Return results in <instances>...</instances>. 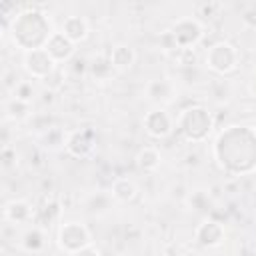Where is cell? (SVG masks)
I'll return each mask as SVG.
<instances>
[{
  "label": "cell",
  "mask_w": 256,
  "mask_h": 256,
  "mask_svg": "<svg viewBox=\"0 0 256 256\" xmlns=\"http://www.w3.org/2000/svg\"><path fill=\"white\" fill-rule=\"evenodd\" d=\"M216 8H220V4H202L200 6V10H204L206 16H212V10H216Z\"/></svg>",
  "instance_id": "obj_30"
},
{
  "label": "cell",
  "mask_w": 256,
  "mask_h": 256,
  "mask_svg": "<svg viewBox=\"0 0 256 256\" xmlns=\"http://www.w3.org/2000/svg\"><path fill=\"white\" fill-rule=\"evenodd\" d=\"M110 196L116 200V202H122V204H128L132 202L136 196H138V186L134 184V180L130 178H116L110 186Z\"/></svg>",
  "instance_id": "obj_16"
},
{
  "label": "cell",
  "mask_w": 256,
  "mask_h": 256,
  "mask_svg": "<svg viewBox=\"0 0 256 256\" xmlns=\"http://www.w3.org/2000/svg\"><path fill=\"white\" fill-rule=\"evenodd\" d=\"M158 44H160V50H164V52H168V54H176V52L180 50L170 30H164V32L158 36Z\"/></svg>",
  "instance_id": "obj_23"
},
{
  "label": "cell",
  "mask_w": 256,
  "mask_h": 256,
  "mask_svg": "<svg viewBox=\"0 0 256 256\" xmlns=\"http://www.w3.org/2000/svg\"><path fill=\"white\" fill-rule=\"evenodd\" d=\"M240 20H242V24H244L246 28L256 30V4H248V6L242 10Z\"/></svg>",
  "instance_id": "obj_26"
},
{
  "label": "cell",
  "mask_w": 256,
  "mask_h": 256,
  "mask_svg": "<svg viewBox=\"0 0 256 256\" xmlns=\"http://www.w3.org/2000/svg\"><path fill=\"white\" fill-rule=\"evenodd\" d=\"M178 44V48H194L204 38V26L194 16H182L168 28Z\"/></svg>",
  "instance_id": "obj_6"
},
{
  "label": "cell",
  "mask_w": 256,
  "mask_h": 256,
  "mask_svg": "<svg viewBox=\"0 0 256 256\" xmlns=\"http://www.w3.org/2000/svg\"><path fill=\"white\" fill-rule=\"evenodd\" d=\"M66 134L62 128L58 126H50L48 130L40 132V144L46 148V150H60L66 146Z\"/></svg>",
  "instance_id": "obj_20"
},
{
  "label": "cell",
  "mask_w": 256,
  "mask_h": 256,
  "mask_svg": "<svg viewBox=\"0 0 256 256\" xmlns=\"http://www.w3.org/2000/svg\"><path fill=\"white\" fill-rule=\"evenodd\" d=\"M56 244L62 252L72 254V252H78V250H84V248L92 246V236H90V230L82 222L66 220L58 226Z\"/></svg>",
  "instance_id": "obj_5"
},
{
  "label": "cell",
  "mask_w": 256,
  "mask_h": 256,
  "mask_svg": "<svg viewBox=\"0 0 256 256\" xmlns=\"http://www.w3.org/2000/svg\"><path fill=\"white\" fill-rule=\"evenodd\" d=\"M238 60H240V54H238V48L232 44V42H226V40H218L214 42L208 52H206V66L214 72V74H220V76H226L230 72H234L238 68Z\"/></svg>",
  "instance_id": "obj_4"
},
{
  "label": "cell",
  "mask_w": 256,
  "mask_h": 256,
  "mask_svg": "<svg viewBox=\"0 0 256 256\" xmlns=\"http://www.w3.org/2000/svg\"><path fill=\"white\" fill-rule=\"evenodd\" d=\"M34 208L30 202L22 200V198H14L10 202L4 204V220L12 222V224H26L34 220Z\"/></svg>",
  "instance_id": "obj_13"
},
{
  "label": "cell",
  "mask_w": 256,
  "mask_h": 256,
  "mask_svg": "<svg viewBox=\"0 0 256 256\" xmlns=\"http://www.w3.org/2000/svg\"><path fill=\"white\" fill-rule=\"evenodd\" d=\"M224 236H226V230L222 222L212 218L202 220L194 230V242L202 248H218L224 242Z\"/></svg>",
  "instance_id": "obj_10"
},
{
  "label": "cell",
  "mask_w": 256,
  "mask_h": 256,
  "mask_svg": "<svg viewBox=\"0 0 256 256\" xmlns=\"http://www.w3.org/2000/svg\"><path fill=\"white\" fill-rule=\"evenodd\" d=\"M18 162V152L16 148H12L10 144H4L2 146V164L4 166H14Z\"/></svg>",
  "instance_id": "obj_27"
},
{
  "label": "cell",
  "mask_w": 256,
  "mask_h": 256,
  "mask_svg": "<svg viewBox=\"0 0 256 256\" xmlns=\"http://www.w3.org/2000/svg\"><path fill=\"white\" fill-rule=\"evenodd\" d=\"M4 114L8 120H14V122H22L26 120L30 114H32V102H24L20 98H8L6 104H4Z\"/></svg>",
  "instance_id": "obj_19"
},
{
  "label": "cell",
  "mask_w": 256,
  "mask_h": 256,
  "mask_svg": "<svg viewBox=\"0 0 256 256\" xmlns=\"http://www.w3.org/2000/svg\"><path fill=\"white\" fill-rule=\"evenodd\" d=\"M60 32L70 40V42H74V44H80V42H84L86 38H88V34H90V26H88V22H86V18L84 16H66L64 18V22H62V26H60Z\"/></svg>",
  "instance_id": "obj_14"
},
{
  "label": "cell",
  "mask_w": 256,
  "mask_h": 256,
  "mask_svg": "<svg viewBox=\"0 0 256 256\" xmlns=\"http://www.w3.org/2000/svg\"><path fill=\"white\" fill-rule=\"evenodd\" d=\"M22 248L30 254H38L46 248V230L38 228V226H32L28 228L24 234H22V240H20Z\"/></svg>",
  "instance_id": "obj_18"
},
{
  "label": "cell",
  "mask_w": 256,
  "mask_h": 256,
  "mask_svg": "<svg viewBox=\"0 0 256 256\" xmlns=\"http://www.w3.org/2000/svg\"><path fill=\"white\" fill-rule=\"evenodd\" d=\"M174 58H176V62L180 66H194L196 64V52H194V48H180L174 54Z\"/></svg>",
  "instance_id": "obj_25"
},
{
  "label": "cell",
  "mask_w": 256,
  "mask_h": 256,
  "mask_svg": "<svg viewBox=\"0 0 256 256\" xmlns=\"http://www.w3.org/2000/svg\"><path fill=\"white\" fill-rule=\"evenodd\" d=\"M68 256H100V250L94 248V246H88V248L78 250V252H72V254H68Z\"/></svg>",
  "instance_id": "obj_28"
},
{
  "label": "cell",
  "mask_w": 256,
  "mask_h": 256,
  "mask_svg": "<svg viewBox=\"0 0 256 256\" xmlns=\"http://www.w3.org/2000/svg\"><path fill=\"white\" fill-rule=\"evenodd\" d=\"M144 94H146V98H148L150 102H154L156 106H162V108H164L166 104H170V102L174 100V96H176V86H174V82L168 80V78H154V80H150V82L146 84Z\"/></svg>",
  "instance_id": "obj_11"
},
{
  "label": "cell",
  "mask_w": 256,
  "mask_h": 256,
  "mask_svg": "<svg viewBox=\"0 0 256 256\" xmlns=\"http://www.w3.org/2000/svg\"><path fill=\"white\" fill-rule=\"evenodd\" d=\"M162 256H186L182 250H178V248H174V246H168V248H164V252H162Z\"/></svg>",
  "instance_id": "obj_29"
},
{
  "label": "cell",
  "mask_w": 256,
  "mask_h": 256,
  "mask_svg": "<svg viewBox=\"0 0 256 256\" xmlns=\"http://www.w3.org/2000/svg\"><path fill=\"white\" fill-rule=\"evenodd\" d=\"M58 212H60V210H58V204H56V202L44 204L42 208H36L32 224L38 226V228H42V230H46V228H50V224L58 218Z\"/></svg>",
  "instance_id": "obj_22"
},
{
  "label": "cell",
  "mask_w": 256,
  "mask_h": 256,
  "mask_svg": "<svg viewBox=\"0 0 256 256\" xmlns=\"http://www.w3.org/2000/svg\"><path fill=\"white\" fill-rule=\"evenodd\" d=\"M136 166L144 172H156L162 164V156H160V150L154 148V146H144L136 152Z\"/></svg>",
  "instance_id": "obj_17"
},
{
  "label": "cell",
  "mask_w": 256,
  "mask_h": 256,
  "mask_svg": "<svg viewBox=\"0 0 256 256\" xmlns=\"http://www.w3.org/2000/svg\"><path fill=\"white\" fill-rule=\"evenodd\" d=\"M22 66L26 70L28 76H32L34 80H46L56 72V62L52 60V56L46 52V48H38V50H30L24 52L22 56Z\"/></svg>",
  "instance_id": "obj_8"
},
{
  "label": "cell",
  "mask_w": 256,
  "mask_h": 256,
  "mask_svg": "<svg viewBox=\"0 0 256 256\" xmlns=\"http://www.w3.org/2000/svg\"><path fill=\"white\" fill-rule=\"evenodd\" d=\"M96 142H98V136H96V130L86 126V128H76V130H70L66 134V152L78 160H84V158H90L96 150Z\"/></svg>",
  "instance_id": "obj_7"
},
{
  "label": "cell",
  "mask_w": 256,
  "mask_h": 256,
  "mask_svg": "<svg viewBox=\"0 0 256 256\" xmlns=\"http://www.w3.org/2000/svg\"><path fill=\"white\" fill-rule=\"evenodd\" d=\"M176 130L182 134L188 142H204L214 130V116L212 112L202 104H192L184 110H180L176 118Z\"/></svg>",
  "instance_id": "obj_3"
},
{
  "label": "cell",
  "mask_w": 256,
  "mask_h": 256,
  "mask_svg": "<svg viewBox=\"0 0 256 256\" xmlns=\"http://www.w3.org/2000/svg\"><path fill=\"white\" fill-rule=\"evenodd\" d=\"M142 126H144V132L150 138L162 140V138H168L172 134V130L176 128V122H174V118L162 106H154L152 110H148L144 114Z\"/></svg>",
  "instance_id": "obj_9"
},
{
  "label": "cell",
  "mask_w": 256,
  "mask_h": 256,
  "mask_svg": "<svg viewBox=\"0 0 256 256\" xmlns=\"http://www.w3.org/2000/svg\"><path fill=\"white\" fill-rule=\"evenodd\" d=\"M212 158L230 176L252 174L256 170V128L248 124L222 128L212 142Z\"/></svg>",
  "instance_id": "obj_1"
},
{
  "label": "cell",
  "mask_w": 256,
  "mask_h": 256,
  "mask_svg": "<svg viewBox=\"0 0 256 256\" xmlns=\"http://www.w3.org/2000/svg\"><path fill=\"white\" fill-rule=\"evenodd\" d=\"M12 96L14 98H20L24 102H32V98H34V86L30 82H18L14 86V90H12Z\"/></svg>",
  "instance_id": "obj_24"
},
{
  "label": "cell",
  "mask_w": 256,
  "mask_h": 256,
  "mask_svg": "<svg viewBox=\"0 0 256 256\" xmlns=\"http://www.w3.org/2000/svg\"><path fill=\"white\" fill-rule=\"evenodd\" d=\"M108 58H110L114 70L124 72V70H128V68L134 66V62H136V50L132 46H128V44H116V46L110 48Z\"/></svg>",
  "instance_id": "obj_15"
},
{
  "label": "cell",
  "mask_w": 256,
  "mask_h": 256,
  "mask_svg": "<svg viewBox=\"0 0 256 256\" xmlns=\"http://www.w3.org/2000/svg\"><path fill=\"white\" fill-rule=\"evenodd\" d=\"M248 92H250V96H252V98H256V72H254L252 80L248 82Z\"/></svg>",
  "instance_id": "obj_31"
},
{
  "label": "cell",
  "mask_w": 256,
  "mask_h": 256,
  "mask_svg": "<svg viewBox=\"0 0 256 256\" xmlns=\"http://www.w3.org/2000/svg\"><path fill=\"white\" fill-rule=\"evenodd\" d=\"M44 48H46V52L52 56V60H54L56 64L68 62V60L76 54V44L70 42L60 30H56V32L50 36V40H48V44H46Z\"/></svg>",
  "instance_id": "obj_12"
},
{
  "label": "cell",
  "mask_w": 256,
  "mask_h": 256,
  "mask_svg": "<svg viewBox=\"0 0 256 256\" xmlns=\"http://www.w3.org/2000/svg\"><path fill=\"white\" fill-rule=\"evenodd\" d=\"M88 70H90L92 78H96V80H108L112 76V72H114V66H112L108 54H98L88 64Z\"/></svg>",
  "instance_id": "obj_21"
},
{
  "label": "cell",
  "mask_w": 256,
  "mask_h": 256,
  "mask_svg": "<svg viewBox=\"0 0 256 256\" xmlns=\"http://www.w3.org/2000/svg\"><path fill=\"white\" fill-rule=\"evenodd\" d=\"M54 32L56 30L52 28L50 18L36 6H26L24 10L16 12L8 24V34L12 38V44L22 52L44 48Z\"/></svg>",
  "instance_id": "obj_2"
}]
</instances>
